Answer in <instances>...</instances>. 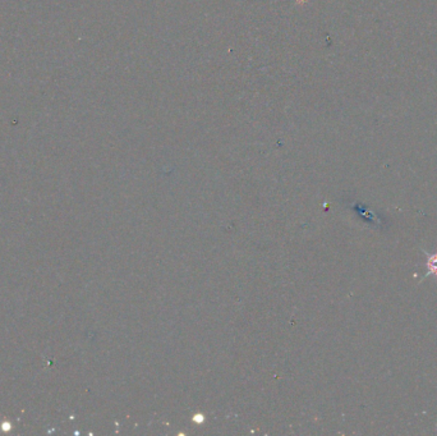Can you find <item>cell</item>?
Returning a JSON list of instances; mask_svg holds the SVG:
<instances>
[{"mask_svg":"<svg viewBox=\"0 0 437 436\" xmlns=\"http://www.w3.org/2000/svg\"><path fill=\"white\" fill-rule=\"evenodd\" d=\"M428 266H430V269H431L435 274H437V255L434 256V257L430 260V262H428Z\"/></svg>","mask_w":437,"mask_h":436,"instance_id":"6da1fadb","label":"cell"}]
</instances>
